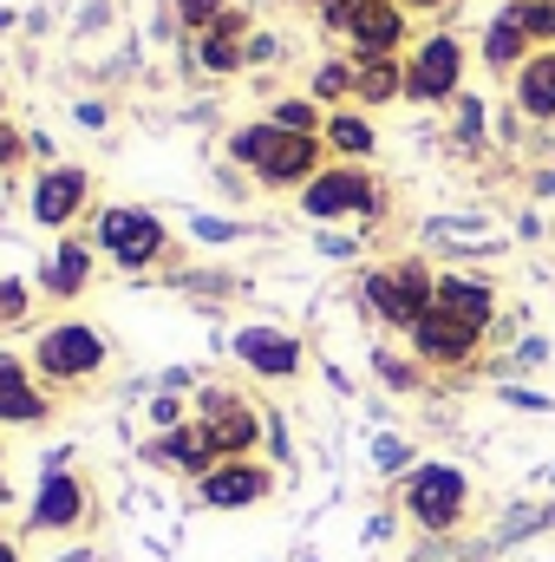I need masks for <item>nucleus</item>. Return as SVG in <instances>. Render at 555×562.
Listing matches in <instances>:
<instances>
[{
	"label": "nucleus",
	"mask_w": 555,
	"mask_h": 562,
	"mask_svg": "<svg viewBox=\"0 0 555 562\" xmlns=\"http://www.w3.org/2000/svg\"><path fill=\"white\" fill-rule=\"evenodd\" d=\"M464 504H471V477L457 464H412V477H406V517H412L418 530H431V537L457 530Z\"/></svg>",
	"instance_id": "f257e3e1"
},
{
	"label": "nucleus",
	"mask_w": 555,
	"mask_h": 562,
	"mask_svg": "<svg viewBox=\"0 0 555 562\" xmlns=\"http://www.w3.org/2000/svg\"><path fill=\"white\" fill-rule=\"evenodd\" d=\"M236 157H249L269 183H301V177H314L320 144L301 138V132H281V125H249V132L236 138Z\"/></svg>",
	"instance_id": "f03ea898"
},
{
	"label": "nucleus",
	"mask_w": 555,
	"mask_h": 562,
	"mask_svg": "<svg viewBox=\"0 0 555 562\" xmlns=\"http://www.w3.org/2000/svg\"><path fill=\"white\" fill-rule=\"evenodd\" d=\"M431 294H438V281L424 276L418 262L386 269V276H366V307H373L380 321H393V327H418V321L431 314Z\"/></svg>",
	"instance_id": "7ed1b4c3"
},
{
	"label": "nucleus",
	"mask_w": 555,
	"mask_h": 562,
	"mask_svg": "<svg viewBox=\"0 0 555 562\" xmlns=\"http://www.w3.org/2000/svg\"><path fill=\"white\" fill-rule=\"evenodd\" d=\"M457 79H464V46H457L451 33H438V40H424V46H418L412 66H406V99L438 105V99H451V92H457Z\"/></svg>",
	"instance_id": "20e7f679"
},
{
	"label": "nucleus",
	"mask_w": 555,
	"mask_h": 562,
	"mask_svg": "<svg viewBox=\"0 0 555 562\" xmlns=\"http://www.w3.org/2000/svg\"><path fill=\"white\" fill-rule=\"evenodd\" d=\"M301 210L307 216H366V210H380V183L366 177V170H320L314 183H307V196H301Z\"/></svg>",
	"instance_id": "39448f33"
},
{
	"label": "nucleus",
	"mask_w": 555,
	"mask_h": 562,
	"mask_svg": "<svg viewBox=\"0 0 555 562\" xmlns=\"http://www.w3.org/2000/svg\"><path fill=\"white\" fill-rule=\"evenodd\" d=\"M105 360V340L92 334V327H53L46 340H39V367L53 373V380H79V373H92Z\"/></svg>",
	"instance_id": "423d86ee"
},
{
	"label": "nucleus",
	"mask_w": 555,
	"mask_h": 562,
	"mask_svg": "<svg viewBox=\"0 0 555 562\" xmlns=\"http://www.w3.org/2000/svg\"><path fill=\"white\" fill-rule=\"evenodd\" d=\"M412 347L418 360H438V367H457V360H471L477 353V327H464V321H451V314H424L412 327Z\"/></svg>",
	"instance_id": "0eeeda50"
},
{
	"label": "nucleus",
	"mask_w": 555,
	"mask_h": 562,
	"mask_svg": "<svg viewBox=\"0 0 555 562\" xmlns=\"http://www.w3.org/2000/svg\"><path fill=\"white\" fill-rule=\"evenodd\" d=\"M105 249L138 269V262H150V256L163 249V229H157V216H144V210H112V216H105Z\"/></svg>",
	"instance_id": "6e6552de"
},
{
	"label": "nucleus",
	"mask_w": 555,
	"mask_h": 562,
	"mask_svg": "<svg viewBox=\"0 0 555 562\" xmlns=\"http://www.w3.org/2000/svg\"><path fill=\"white\" fill-rule=\"evenodd\" d=\"M431 307L484 334V327H490V314H497V294H490V281H471V276H444V281H438V294H431Z\"/></svg>",
	"instance_id": "1a4fd4ad"
},
{
	"label": "nucleus",
	"mask_w": 555,
	"mask_h": 562,
	"mask_svg": "<svg viewBox=\"0 0 555 562\" xmlns=\"http://www.w3.org/2000/svg\"><path fill=\"white\" fill-rule=\"evenodd\" d=\"M203 497H209V504H223V510L256 504V497H269V471H262V464H249V458H229V464H216V471L203 477Z\"/></svg>",
	"instance_id": "9d476101"
},
{
	"label": "nucleus",
	"mask_w": 555,
	"mask_h": 562,
	"mask_svg": "<svg viewBox=\"0 0 555 562\" xmlns=\"http://www.w3.org/2000/svg\"><path fill=\"white\" fill-rule=\"evenodd\" d=\"M399 33H406V20H399V0H366V13L353 20V46H360L366 59H393Z\"/></svg>",
	"instance_id": "9b49d317"
},
{
	"label": "nucleus",
	"mask_w": 555,
	"mask_h": 562,
	"mask_svg": "<svg viewBox=\"0 0 555 562\" xmlns=\"http://www.w3.org/2000/svg\"><path fill=\"white\" fill-rule=\"evenodd\" d=\"M236 353H242L256 373H275V380H287V373L301 367V347H294L287 334H269V327H242V334H236Z\"/></svg>",
	"instance_id": "f8f14e48"
},
{
	"label": "nucleus",
	"mask_w": 555,
	"mask_h": 562,
	"mask_svg": "<svg viewBox=\"0 0 555 562\" xmlns=\"http://www.w3.org/2000/svg\"><path fill=\"white\" fill-rule=\"evenodd\" d=\"M203 425H209V438H216L223 458H242V451L256 445V431H262L249 406H236V400H223V393H209V419Z\"/></svg>",
	"instance_id": "ddd939ff"
},
{
	"label": "nucleus",
	"mask_w": 555,
	"mask_h": 562,
	"mask_svg": "<svg viewBox=\"0 0 555 562\" xmlns=\"http://www.w3.org/2000/svg\"><path fill=\"white\" fill-rule=\"evenodd\" d=\"M517 105L523 119H555V53H530V66L517 72Z\"/></svg>",
	"instance_id": "4468645a"
},
{
	"label": "nucleus",
	"mask_w": 555,
	"mask_h": 562,
	"mask_svg": "<svg viewBox=\"0 0 555 562\" xmlns=\"http://www.w3.org/2000/svg\"><path fill=\"white\" fill-rule=\"evenodd\" d=\"M484 59H490L497 72H523V66H530V33L517 26V13H510V7L490 20V33H484Z\"/></svg>",
	"instance_id": "2eb2a0df"
},
{
	"label": "nucleus",
	"mask_w": 555,
	"mask_h": 562,
	"mask_svg": "<svg viewBox=\"0 0 555 562\" xmlns=\"http://www.w3.org/2000/svg\"><path fill=\"white\" fill-rule=\"evenodd\" d=\"M79 203H86V177H79V170H53V177L33 190V216H39V223H66Z\"/></svg>",
	"instance_id": "dca6fc26"
},
{
	"label": "nucleus",
	"mask_w": 555,
	"mask_h": 562,
	"mask_svg": "<svg viewBox=\"0 0 555 562\" xmlns=\"http://www.w3.org/2000/svg\"><path fill=\"white\" fill-rule=\"evenodd\" d=\"M79 510H86V491H79L66 471H53L46 491H39V504H33V524H39V530H66Z\"/></svg>",
	"instance_id": "f3484780"
},
{
	"label": "nucleus",
	"mask_w": 555,
	"mask_h": 562,
	"mask_svg": "<svg viewBox=\"0 0 555 562\" xmlns=\"http://www.w3.org/2000/svg\"><path fill=\"white\" fill-rule=\"evenodd\" d=\"M163 451H170L183 471H203V477H209V471H216V458H223V451H216V438H209V425H177Z\"/></svg>",
	"instance_id": "a211bd4d"
},
{
	"label": "nucleus",
	"mask_w": 555,
	"mask_h": 562,
	"mask_svg": "<svg viewBox=\"0 0 555 562\" xmlns=\"http://www.w3.org/2000/svg\"><path fill=\"white\" fill-rule=\"evenodd\" d=\"M46 406H39V393L26 386V373L13 367V360H0V419H13V425H26V419H39Z\"/></svg>",
	"instance_id": "6ab92c4d"
},
{
	"label": "nucleus",
	"mask_w": 555,
	"mask_h": 562,
	"mask_svg": "<svg viewBox=\"0 0 555 562\" xmlns=\"http://www.w3.org/2000/svg\"><path fill=\"white\" fill-rule=\"evenodd\" d=\"M353 92H360V99H393V92H406V72H399L393 59H366V66L353 72Z\"/></svg>",
	"instance_id": "aec40b11"
},
{
	"label": "nucleus",
	"mask_w": 555,
	"mask_h": 562,
	"mask_svg": "<svg viewBox=\"0 0 555 562\" xmlns=\"http://www.w3.org/2000/svg\"><path fill=\"white\" fill-rule=\"evenodd\" d=\"M327 144L347 150V157H366V150H373V125L353 119V112H340V119H327Z\"/></svg>",
	"instance_id": "412c9836"
},
{
	"label": "nucleus",
	"mask_w": 555,
	"mask_h": 562,
	"mask_svg": "<svg viewBox=\"0 0 555 562\" xmlns=\"http://www.w3.org/2000/svg\"><path fill=\"white\" fill-rule=\"evenodd\" d=\"M86 269H92V262H86V249H59L46 288H53V294H79V288H86Z\"/></svg>",
	"instance_id": "4be33fe9"
},
{
	"label": "nucleus",
	"mask_w": 555,
	"mask_h": 562,
	"mask_svg": "<svg viewBox=\"0 0 555 562\" xmlns=\"http://www.w3.org/2000/svg\"><path fill=\"white\" fill-rule=\"evenodd\" d=\"M510 13L530 40H555V0H510Z\"/></svg>",
	"instance_id": "5701e85b"
},
{
	"label": "nucleus",
	"mask_w": 555,
	"mask_h": 562,
	"mask_svg": "<svg viewBox=\"0 0 555 562\" xmlns=\"http://www.w3.org/2000/svg\"><path fill=\"white\" fill-rule=\"evenodd\" d=\"M275 125H281V132H301V138H314V105L287 99V105H275Z\"/></svg>",
	"instance_id": "b1692460"
},
{
	"label": "nucleus",
	"mask_w": 555,
	"mask_h": 562,
	"mask_svg": "<svg viewBox=\"0 0 555 562\" xmlns=\"http://www.w3.org/2000/svg\"><path fill=\"white\" fill-rule=\"evenodd\" d=\"M183 20L190 26H216L223 20V0H183Z\"/></svg>",
	"instance_id": "393cba45"
},
{
	"label": "nucleus",
	"mask_w": 555,
	"mask_h": 562,
	"mask_svg": "<svg viewBox=\"0 0 555 562\" xmlns=\"http://www.w3.org/2000/svg\"><path fill=\"white\" fill-rule=\"evenodd\" d=\"M347 86H353V72H347V66H320V79H314V92H327V99H333V92H347Z\"/></svg>",
	"instance_id": "a878e982"
},
{
	"label": "nucleus",
	"mask_w": 555,
	"mask_h": 562,
	"mask_svg": "<svg viewBox=\"0 0 555 562\" xmlns=\"http://www.w3.org/2000/svg\"><path fill=\"white\" fill-rule=\"evenodd\" d=\"M20 307H26V288L20 281H0V321H13Z\"/></svg>",
	"instance_id": "bb28decb"
},
{
	"label": "nucleus",
	"mask_w": 555,
	"mask_h": 562,
	"mask_svg": "<svg viewBox=\"0 0 555 562\" xmlns=\"http://www.w3.org/2000/svg\"><path fill=\"white\" fill-rule=\"evenodd\" d=\"M13 150H20V144L7 138V132H0V164H7V157H13Z\"/></svg>",
	"instance_id": "cd10ccee"
},
{
	"label": "nucleus",
	"mask_w": 555,
	"mask_h": 562,
	"mask_svg": "<svg viewBox=\"0 0 555 562\" xmlns=\"http://www.w3.org/2000/svg\"><path fill=\"white\" fill-rule=\"evenodd\" d=\"M406 7H438V0H406Z\"/></svg>",
	"instance_id": "c85d7f7f"
},
{
	"label": "nucleus",
	"mask_w": 555,
	"mask_h": 562,
	"mask_svg": "<svg viewBox=\"0 0 555 562\" xmlns=\"http://www.w3.org/2000/svg\"><path fill=\"white\" fill-rule=\"evenodd\" d=\"M0 562H13V550H7V543H0Z\"/></svg>",
	"instance_id": "c756f323"
}]
</instances>
